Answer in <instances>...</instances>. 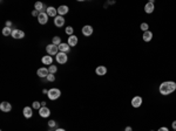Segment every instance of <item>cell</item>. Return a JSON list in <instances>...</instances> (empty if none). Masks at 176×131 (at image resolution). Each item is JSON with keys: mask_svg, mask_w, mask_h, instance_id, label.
<instances>
[{"mask_svg": "<svg viewBox=\"0 0 176 131\" xmlns=\"http://www.w3.org/2000/svg\"><path fill=\"white\" fill-rule=\"evenodd\" d=\"M175 90H176V82H174V81H164L159 87V91L163 96L170 95Z\"/></svg>", "mask_w": 176, "mask_h": 131, "instance_id": "1", "label": "cell"}, {"mask_svg": "<svg viewBox=\"0 0 176 131\" xmlns=\"http://www.w3.org/2000/svg\"><path fill=\"white\" fill-rule=\"evenodd\" d=\"M47 96H48V98H50L51 101H55V100H58L59 97L61 96V91H60V89H58V88H52V89L48 90Z\"/></svg>", "mask_w": 176, "mask_h": 131, "instance_id": "2", "label": "cell"}, {"mask_svg": "<svg viewBox=\"0 0 176 131\" xmlns=\"http://www.w3.org/2000/svg\"><path fill=\"white\" fill-rule=\"evenodd\" d=\"M46 52H47V55H56L59 53V47L51 43V45H47L46 46Z\"/></svg>", "mask_w": 176, "mask_h": 131, "instance_id": "3", "label": "cell"}, {"mask_svg": "<svg viewBox=\"0 0 176 131\" xmlns=\"http://www.w3.org/2000/svg\"><path fill=\"white\" fill-rule=\"evenodd\" d=\"M55 59H56V62L60 63V64H65L67 61H68V56L66 53H61L59 52L56 55H55Z\"/></svg>", "mask_w": 176, "mask_h": 131, "instance_id": "4", "label": "cell"}, {"mask_svg": "<svg viewBox=\"0 0 176 131\" xmlns=\"http://www.w3.org/2000/svg\"><path fill=\"white\" fill-rule=\"evenodd\" d=\"M13 39H22V37H25V32L21 31V29H18V28H14V29L12 31V35H11Z\"/></svg>", "mask_w": 176, "mask_h": 131, "instance_id": "5", "label": "cell"}, {"mask_svg": "<svg viewBox=\"0 0 176 131\" xmlns=\"http://www.w3.org/2000/svg\"><path fill=\"white\" fill-rule=\"evenodd\" d=\"M93 32H94L93 27H92V26H89V25H86V26H83V27H82V29H81V33H82V35H83V36H92Z\"/></svg>", "mask_w": 176, "mask_h": 131, "instance_id": "6", "label": "cell"}, {"mask_svg": "<svg viewBox=\"0 0 176 131\" xmlns=\"http://www.w3.org/2000/svg\"><path fill=\"white\" fill-rule=\"evenodd\" d=\"M38 21L40 25H46L48 22V15L46 12H41V13H39L38 15Z\"/></svg>", "mask_w": 176, "mask_h": 131, "instance_id": "7", "label": "cell"}, {"mask_svg": "<svg viewBox=\"0 0 176 131\" xmlns=\"http://www.w3.org/2000/svg\"><path fill=\"white\" fill-rule=\"evenodd\" d=\"M39 115H40L41 117H44V118H47L51 115V110L47 107H41L40 109H39Z\"/></svg>", "mask_w": 176, "mask_h": 131, "instance_id": "8", "label": "cell"}, {"mask_svg": "<svg viewBox=\"0 0 176 131\" xmlns=\"http://www.w3.org/2000/svg\"><path fill=\"white\" fill-rule=\"evenodd\" d=\"M154 9H155V6H154V1H153V0L144 5V12L147 14H152L154 12Z\"/></svg>", "mask_w": 176, "mask_h": 131, "instance_id": "9", "label": "cell"}, {"mask_svg": "<svg viewBox=\"0 0 176 131\" xmlns=\"http://www.w3.org/2000/svg\"><path fill=\"white\" fill-rule=\"evenodd\" d=\"M0 110H1L3 112H9V111L12 110L11 103H8V102H1V103H0Z\"/></svg>", "mask_w": 176, "mask_h": 131, "instance_id": "10", "label": "cell"}, {"mask_svg": "<svg viewBox=\"0 0 176 131\" xmlns=\"http://www.w3.org/2000/svg\"><path fill=\"white\" fill-rule=\"evenodd\" d=\"M36 74H38L39 77H42V79H44V77H47L48 75H50V70H48V68L42 67V68H39V69H38Z\"/></svg>", "mask_w": 176, "mask_h": 131, "instance_id": "11", "label": "cell"}, {"mask_svg": "<svg viewBox=\"0 0 176 131\" xmlns=\"http://www.w3.org/2000/svg\"><path fill=\"white\" fill-rule=\"evenodd\" d=\"M132 105L134 108H140L142 105V97L141 96H135L132 100Z\"/></svg>", "mask_w": 176, "mask_h": 131, "instance_id": "12", "label": "cell"}, {"mask_svg": "<svg viewBox=\"0 0 176 131\" xmlns=\"http://www.w3.org/2000/svg\"><path fill=\"white\" fill-rule=\"evenodd\" d=\"M54 25H55L56 27H64V25H65V19H64V16L56 15V16L54 18Z\"/></svg>", "mask_w": 176, "mask_h": 131, "instance_id": "13", "label": "cell"}, {"mask_svg": "<svg viewBox=\"0 0 176 131\" xmlns=\"http://www.w3.org/2000/svg\"><path fill=\"white\" fill-rule=\"evenodd\" d=\"M22 114L25 116V118H31L33 116V108L31 107H25L22 110Z\"/></svg>", "mask_w": 176, "mask_h": 131, "instance_id": "14", "label": "cell"}, {"mask_svg": "<svg viewBox=\"0 0 176 131\" xmlns=\"http://www.w3.org/2000/svg\"><path fill=\"white\" fill-rule=\"evenodd\" d=\"M46 13H47V15H48V16L55 18V16H56V14H58V8H54V7L50 6V7H47V9H46Z\"/></svg>", "mask_w": 176, "mask_h": 131, "instance_id": "15", "label": "cell"}, {"mask_svg": "<svg viewBox=\"0 0 176 131\" xmlns=\"http://www.w3.org/2000/svg\"><path fill=\"white\" fill-rule=\"evenodd\" d=\"M41 62H42L45 66H52V63H53V58H52L51 55H45V56H42Z\"/></svg>", "mask_w": 176, "mask_h": 131, "instance_id": "16", "label": "cell"}, {"mask_svg": "<svg viewBox=\"0 0 176 131\" xmlns=\"http://www.w3.org/2000/svg\"><path fill=\"white\" fill-rule=\"evenodd\" d=\"M95 73H96V75H99V76H105L107 74V68L105 66H99V67H96Z\"/></svg>", "mask_w": 176, "mask_h": 131, "instance_id": "17", "label": "cell"}, {"mask_svg": "<svg viewBox=\"0 0 176 131\" xmlns=\"http://www.w3.org/2000/svg\"><path fill=\"white\" fill-rule=\"evenodd\" d=\"M68 11H69L68 6H66V5H61L60 7L58 8V14H59V15H61V16H64L65 14L68 13Z\"/></svg>", "mask_w": 176, "mask_h": 131, "instance_id": "18", "label": "cell"}, {"mask_svg": "<svg viewBox=\"0 0 176 131\" xmlns=\"http://www.w3.org/2000/svg\"><path fill=\"white\" fill-rule=\"evenodd\" d=\"M77 36H75V35H71L69 37H68V41H67V43L69 45V47H75L76 45H77Z\"/></svg>", "mask_w": 176, "mask_h": 131, "instance_id": "19", "label": "cell"}, {"mask_svg": "<svg viewBox=\"0 0 176 131\" xmlns=\"http://www.w3.org/2000/svg\"><path fill=\"white\" fill-rule=\"evenodd\" d=\"M142 37H143V41H144V42H149V41H152V39H153V33H152L150 31L143 32Z\"/></svg>", "mask_w": 176, "mask_h": 131, "instance_id": "20", "label": "cell"}, {"mask_svg": "<svg viewBox=\"0 0 176 131\" xmlns=\"http://www.w3.org/2000/svg\"><path fill=\"white\" fill-rule=\"evenodd\" d=\"M58 47H59V52H61V53H67L68 50L71 49L69 45H68V43H65V42H62L61 45H59Z\"/></svg>", "mask_w": 176, "mask_h": 131, "instance_id": "21", "label": "cell"}, {"mask_svg": "<svg viewBox=\"0 0 176 131\" xmlns=\"http://www.w3.org/2000/svg\"><path fill=\"white\" fill-rule=\"evenodd\" d=\"M34 8L36 9V11H38L39 13H41V12H45L44 9H45L46 7L44 6V4H42L41 1H38V3H35V4H34ZM46 9H47V8H46Z\"/></svg>", "mask_w": 176, "mask_h": 131, "instance_id": "22", "label": "cell"}, {"mask_svg": "<svg viewBox=\"0 0 176 131\" xmlns=\"http://www.w3.org/2000/svg\"><path fill=\"white\" fill-rule=\"evenodd\" d=\"M12 28L11 27H5L3 28V35L4 36H9V35H12Z\"/></svg>", "mask_w": 176, "mask_h": 131, "instance_id": "23", "label": "cell"}, {"mask_svg": "<svg viewBox=\"0 0 176 131\" xmlns=\"http://www.w3.org/2000/svg\"><path fill=\"white\" fill-rule=\"evenodd\" d=\"M52 43L55 45V46H59V45H61V37H59V36H54L53 39H52Z\"/></svg>", "mask_w": 176, "mask_h": 131, "instance_id": "24", "label": "cell"}, {"mask_svg": "<svg viewBox=\"0 0 176 131\" xmlns=\"http://www.w3.org/2000/svg\"><path fill=\"white\" fill-rule=\"evenodd\" d=\"M65 32H66L67 35H69V36H71V35H74V34H73V33H74V28H73L72 26H68L66 29H65Z\"/></svg>", "mask_w": 176, "mask_h": 131, "instance_id": "25", "label": "cell"}, {"mask_svg": "<svg viewBox=\"0 0 176 131\" xmlns=\"http://www.w3.org/2000/svg\"><path fill=\"white\" fill-rule=\"evenodd\" d=\"M42 105H41V102H38V101H35V102H33V104H32V108L33 109H36V110H39Z\"/></svg>", "mask_w": 176, "mask_h": 131, "instance_id": "26", "label": "cell"}, {"mask_svg": "<svg viewBox=\"0 0 176 131\" xmlns=\"http://www.w3.org/2000/svg\"><path fill=\"white\" fill-rule=\"evenodd\" d=\"M140 28H141L143 32H147V31H149V29H148V28H149V25L147 24V22H142L141 26H140Z\"/></svg>", "mask_w": 176, "mask_h": 131, "instance_id": "27", "label": "cell"}, {"mask_svg": "<svg viewBox=\"0 0 176 131\" xmlns=\"http://www.w3.org/2000/svg\"><path fill=\"white\" fill-rule=\"evenodd\" d=\"M48 70H50V74H55L58 71V67L56 66H50V67H48Z\"/></svg>", "mask_w": 176, "mask_h": 131, "instance_id": "28", "label": "cell"}, {"mask_svg": "<svg viewBox=\"0 0 176 131\" xmlns=\"http://www.w3.org/2000/svg\"><path fill=\"white\" fill-rule=\"evenodd\" d=\"M46 79H47V81H48V82H54V81H55V76H54V74H50V75H48V76H47Z\"/></svg>", "mask_w": 176, "mask_h": 131, "instance_id": "29", "label": "cell"}, {"mask_svg": "<svg viewBox=\"0 0 176 131\" xmlns=\"http://www.w3.org/2000/svg\"><path fill=\"white\" fill-rule=\"evenodd\" d=\"M55 125H56V122H55V121L52 119V121L48 122V126H50V128H54Z\"/></svg>", "mask_w": 176, "mask_h": 131, "instance_id": "30", "label": "cell"}, {"mask_svg": "<svg viewBox=\"0 0 176 131\" xmlns=\"http://www.w3.org/2000/svg\"><path fill=\"white\" fill-rule=\"evenodd\" d=\"M157 131H169V129H168L167 126H161V128H160Z\"/></svg>", "mask_w": 176, "mask_h": 131, "instance_id": "31", "label": "cell"}, {"mask_svg": "<svg viewBox=\"0 0 176 131\" xmlns=\"http://www.w3.org/2000/svg\"><path fill=\"white\" fill-rule=\"evenodd\" d=\"M32 15H33V16H36V18H38V15H39V12L36 11V9H34V11L32 12Z\"/></svg>", "mask_w": 176, "mask_h": 131, "instance_id": "32", "label": "cell"}, {"mask_svg": "<svg viewBox=\"0 0 176 131\" xmlns=\"http://www.w3.org/2000/svg\"><path fill=\"white\" fill-rule=\"evenodd\" d=\"M171 126H173V129H174V130H176V121H174V122H173Z\"/></svg>", "mask_w": 176, "mask_h": 131, "instance_id": "33", "label": "cell"}, {"mask_svg": "<svg viewBox=\"0 0 176 131\" xmlns=\"http://www.w3.org/2000/svg\"><path fill=\"white\" fill-rule=\"evenodd\" d=\"M12 26V22L11 21H6V27H11Z\"/></svg>", "mask_w": 176, "mask_h": 131, "instance_id": "34", "label": "cell"}, {"mask_svg": "<svg viewBox=\"0 0 176 131\" xmlns=\"http://www.w3.org/2000/svg\"><path fill=\"white\" fill-rule=\"evenodd\" d=\"M124 131H133V129H132V126H127L124 129Z\"/></svg>", "mask_w": 176, "mask_h": 131, "instance_id": "35", "label": "cell"}, {"mask_svg": "<svg viewBox=\"0 0 176 131\" xmlns=\"http://www.w3.org/2000/svg\"><path fill=\"white\" fill-rule=\"evenodd\" d=\"M55 131H66V130H65V129H61V128H59V129H56Z\"/></svg>", "mask_w": 176, "mask_h": 131, "instance_id": "36", "label": "cell"}, {"mask_svg": "<svg viewBox=\"0 0 176 131\" xmlns=\"http://www.w3.org/2000/svg\"><path fill=\"white\" fill-rule=\"evenodd\" d=\"M41 105L42 107H46V102H41Z\"/></svg>", "mask_w": 176, "mask_h": 131, "instance_id": "37", "label": "cell"}, {"mask_svg": "<svg viewBox=\"0 0 176 131\" xmlns=\"http://www.w3.org/2000/svg\"><path fill=\"white\" fill-rule=\"evenodd\" d=\"M42 92H44V94H48V90H46V89H44V90H42Z\"/></svg>", "mask_w": 176, "mask_h": 131, "instance_id": "38", "label": "cell"}, {"mask_svg": "<svg viewBox=\"0 0 176 131\" xmlns=\"http://www.w3.org/2000/svg\"><path fill=\"white\" fill-rule=\"evenodd\" d=\"M150 131H154V130H150Z\"/></svg>", "mask_w": 176, "mask_h": 131, "instance_id": "39", "label": "cell"}, {"mask_svg": "<svg viewBox=\"0 0 176 131\" xmlns=\"http://www.w3.org/2000/svg\"><path fill=\"white\" fill-rule=\"evenodd\" d=\"M174 131H176V130H174Z\"/></svg>", "mask_w": 176, "mask_h": 131, "instance_id": "40", "label": "cell"}, {"mask_svg": "<svg viewBox=\"0 0 176 131\" xmlns=\"http://www.w3.org/2000/svg\"><path fill=\"white\" fill-rule=\"evenodd\" d=\"M50 131H51V130H50Z\"/></svg>", "mask_w": 176, "mask_h": 131, "instance_id": "41", "label": "cell"}]
</instances>
